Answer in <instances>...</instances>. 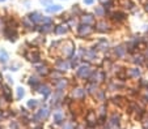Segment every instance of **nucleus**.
Segmentation results:
<instances>
[{
	"mask_svg": "<svg viewBox=\"0 0 148 129\" xmlns=\"http://www.w3.org/2000/svg\"><path fill=\"white\" fill-rule=\"evenodd\" d=\"M47 11H50V12L60 11V5H53V7H50V8H47Z\"/></svg>",
	"mask_w": 148,
	"mask_h": 129,
	"instance_id": "nucleus-1",
	"label": "nucleus"
},
{
	"mask_svg": "<svg viewBox=\"0 0 148 129\" xmlns=\"http://www.w3.org/2000/svg\"><path fill=\"white\" fill-rule=\"evenodd\" d=\"M93 1H95V0H84L85 4H93Z\"/></svg>",
	"mask_w": 148,
	"mask_h": 129,
	"instance_id": "nucleus-2",
	"label": "nucleus"
},
{
	"mask_svg": "<svg viewBox=\"0 0 148 129\" xmlns=\"http://www.w3.org/2000/svg\"><path fill=\"white\" fill-rule=\"evenodd\" d=\"M0 1H4V0H0Z\"/></svg>",
	"mask_w": 148,
	"mask_h": 129,
	"instance_id": "nucleus-3",
	"label": "nucleus"
}]
</instances>
